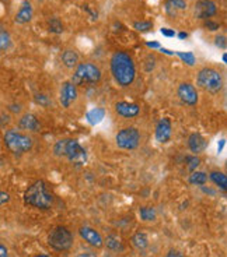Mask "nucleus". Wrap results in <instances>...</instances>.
Masks as SVG:
<instances>
[{
	"label": "nucleus",
	"instance_id": "obj_25",
	"mask_svg": "<svg viewBox=\"0 0 227 257\" xmlns=\"http://www.w3.org/2000/svg\"><path fill=\"white\" fill-rule=\"evenodd\" d=\"M208 180L209 179L206 172H202V171H194L188 178V182L191 185H194V186H203Z\"/></svg>",
	"mask_w": 227,
	"mask_h": 257
},
{
	"label": "nucleus",
	"instance_id": "obj_11",
	"mask_svg": "<svg viewBox=\"0 0 227 257\" xmlns=\"http://www.w3.org/2000/svg\"><path fill=\"white\" fill-rule=\"evenodd\" d=\"M114 109L115 113L123 119H135L140 113V106L137 103L128 102V101H118L114 105Z\"/></svg>",
	"mask_w": 227,
	"mask_h": 257
},
{
	"label": "nucleus",
	"instance_id": "obj_44",
	"mask_svg": "<svg viewBox=\"0 0 227 257\" xmlns=\"http://www.w3.org/2000/svg\"><path fill=\"white\" fill-rule=\"evenodd\" d=\"M178 38L182 39V41H184V39H187L188 38V32H180V34H178Z\"/></svg>",
	"mask_w": 227,
	"mask_h": 257
},
{
	"label": "nucleus",
	"instance_id": "obj_38",
	"mask_svg": "<svg viewBox=\"0 0 227 257\" xmlns=\"http://www.w3.org/2000/svg\"><path fill=\"white\" fill-rule=\"evenodd\" d=\"M160 32H162L164 37H169V38H173V37H175V32L173 31V30H169V28H162V30H160Z\"/></svg>",
	"mask_w": 227,
	"mask_h": 257
},
{
	"label": "nucleus",
	"instance_id": "obj_7",
	"mask_svg": "<svg viewBox=\"0 0 227 257\" xmlns=\"http://www.w3.org/2000/svg\"><path fill=\"white\" fill-rule=\"evenodd\" d=\"M140 132L139 128L135 126H126V127L121 128L115 136V143H117V147L125 151H133L139 147L140 144Z\"/></svg>",
	"mask_w": 227,
	"mask_h": 257
},
{
	"label": "nucleus",
	"instance_id": "obj_5",
	"mask_svg": "<svg viewBox=\"0 0 227 257\" xmlns=\"http://www.w3.org/2000/svg\"><path fill=\"white\" fill-rule=\"evenodd\" d=\"M103 77L101 69L91 62H82L74 67V74L71 76V83L76 87H85L100 83Z\"/></svg>",
	"mask_w": 227,
	"mask_h": 257
},
{
	"label": "nucleus",
	"instance_id": "obj_35",
	"mask_svg": "<svg viewBox=\"0 0 227 257\" xmlns=\"http://www.w3.org/2000/svg\"><path fill=\"white\" fill-rule=\"evenodd\" d=\"M214 45L217 46V48H220V49H226V37H224V35H217V37L214 38Z\"/></svg>",
	"mask_w": 227,
	"mask_h": 257
},
{
	"label": "nucleus",
	"instance_id": "obj_22",
	"mask_svg": "<svg viewBox=\"0 0 227 257\" xmlns=\"http://www.w3.org/2000/svg\"><path fill=\"white\" fill-rule=\"evenodd\" d=\"M208 179L212 180L216 186L220 187L221 190H226L227 189V176L226 174H223L220 171H212V172L209 174Z\"/></svg>",
	"mask_w": 227,
	"mask_h": 257
},
{
	"label": "nucleus",
	"instance_id": "obj_15",
	"mask_svg": "<svg viewBox=\"0 0 227 257\" xmlns=\"http://www.w3.org/2000/svg\"><path fill=\"white\" fill-rule=\"evenodd\" d=\"M19 128L21 132L38 133L41 130V122L34 113H24L19 119Z\"/></svg>",
	"mask_w": 227,
	"mask_h": 257
},
{
	"label": "nucleus",
	"instance_id": "obj_10",
	"mask_svg": "<svg viewBox=\"0 0 227 257\" xmlns=\"http://www.w3.org/2000/svg\"><path fill=\"white\" fill-rule=\"evenodd\" d=\"M79 98L78 87L71 81H65L60 87V92H59V102L63 108H70L71 103L76 102Z\"/></svg>",
	"mask_w": 227,
	"mask_h": 257
},
{
	"label": "nucleus",
	"instance_id": "obj_9",
	"mask_svg": "<svg viewBox=\"0 0 227 257\" xmlns=\"http://www.w3.org/2000/svg\"><path fill=\"white\" fill-rule=\"evenodd\" d=\"M177 94L178 98L181 99L182 103L188 105V106H195L199 102V94L194 84L191 83H180L178 88H177Z\"/></svg>",
	"mask_w": 227,
	"mask_h": 257
},
{
	"label": "nucleus",
	"instance_id": "obj_24",
	"mask_svg": "<svg viewBox=\"0 0 227 257\" xmlns=\"http://www.w3.org/2000/svg\"><path fill=\"white\" fill-rule=\"evenodd\" d=\"M104 243L110 250L115 251V253L123 250L122 240H121V238L117 236V235H110V236H107V239L104 240Z\"/></svg>",
	"mask_w": 227,
	"mask_h": 257
},
{
	"label": "nucleus",
	"instance_id": "obj_23",
	"mask_svg": "<svg viewBox=\"0 0 227 257\" xmlns=\"http://www.w3.org/2000/svg\"><path fill=\"white\" fill-rule=\"evenodd\" d=\"M105 116V110L103 108H94V109H91L87 115H86V119H87V122L93 124V126H96L98 123L101 122L103 119H104Z\"/></svg>",
	"mask_w": 227,
	"mask_h": 257
},
{
	"label": "nucleus",
	"instance_id": "obj_27",
	"mask_svg": "<svg viewBox=\"0 0 227 257\" xmlns=\"http://www.w3.org/2000/svg\"><path fill=\"white\" fill-rule=\"evenodd\" d=\"M48 27H49V31L52 34H62L63 32V24L60 23V20L56 17H52L48 21Z\"/></svg>",
	"mask_w": 227,
	"mask_h": 257
},
{
	"label": "nucleus",
	"instance_id": "obj_8",
	"mask_svg": "<svg viewBox=\"0 0 227 257\" xmlns=\"http://www.w3.org/2000/svg\"><path fill=\"white\" fill-rule=\"evenodd\" d=\"M65 158H67V161L74 167H83L87 162L89 154H87L86 148L79 143V140H76V139H66Z\"/></svg>",
	"mask_w": 227,
	"mask_h": 257
},
{
	"label": "nucleus",
	"instance_id": "obj_1",
	"mask_svg": "<svg viewBox=\"0 0 227 257\" xmlns=\"http://www.w3.org/2000/svg\"><path fill=\"white\" fill-rule=\"evenodd\" d=\"M111 74L115 80V83L126 88L130 87L136 80V66L129 53L123 51H117L111 56L110 62Z\"/></svg>",
	"mask_w": 227,
	"mask_h": 257
},
{
	"label": "nucleus",
	"instance_id": "obj_2",
	"mask_svg": "<svg viewBox=\"0 0 227 257\" xmlns=\"http://www.w3.org/2000/svg\"><path fill=\"white\" fill-rule=\"evenodd\" d=\"M24 203L27 206L46 211L52 207L53 196L44 180H35L33 185L27 187L24 193Z\"/></svg>",
	"mask_w": 227,
	"mask_h": 257
},
{
	"label": "nucleus",
	"instance_id": "obj_26",
	"mask_svg": "<svg viewBox=\"0 0 227 257\" xmlns=\"http://www.w3.org/2000/svg\"><path fill=\"white\" fill-rule=\"evenodd\" d=\"M139 215H140L142 221H155L156 219V210H155V207L152 206L140 207Z\"/></svg>",
	"mask_w": 227,
	"mask_h": 257
},
{
	"label": "nucleus",
	"instance_id": "obj_45",
	"mask_svg": "<svg viewBox=\"0 0 227 257\" xmlns=\"http://www.w3.org/2000/svg\"><path fill=\"white\" fill-rule=\"evenodd\" d=\"M160 51H162L163 53H167V55H174V53H173V52H170L169 49H164V48H162V49H160Z\"/></svg>",
	"mask_w": 227,
	"mask_h": 257
},
{
	"label": "nucleus",
	"instance_id": "obj_43",
	"mask_svg": "<svg viewBox=\"0 0 227 257\" xmlns=\"http://www.w3.org/2000/svg\"><path fill=\"white\" fill-rule=\"evenodd\" d=\"M224 139H221V142L219 143V147H217V153H219V154H220L221 153V150H223V147H224Z\"/></svg>",
	"mask_w": 227,
	"mask_h": 257
},
{
	"label": "nucleus",
	"instance_id": "obj_19",
	"mask_svg": "<svg viewBox=\"0 0 227 257\" xmlns=\"http://www.w3.org/2000/svg\"><path fill=\"white\" fill-rule=\"evenodd\" d=\"M164 9L170 17H175L178 12H182L187 9V2L185 0H167L164 5Z\"/></svg>",
	"mask_w": 227,
	"mask_h": 257
},
{
	"label": "nucleus",
	"instance_id": "obj_37",
	"mask_svg": "<svg viewBox=\"0 0 227 257\" xmlns=\"http://www.w3.org/2000/svg\"><path fill=\"white\" fill-rule=\"evenodd\" d=\"M9 122H10V116L0 112V126H6Z\"/></svg>",
	"mask_w": 227,
	"mask_h": 257
},
{
	"label": "nucleus",
	"instance_id": "obj_16",
	"mask_svg": "<svg viewBox=\"0 0 227 257\" xmlns=\"http://www.w3.org/2000/svg\"><path fill=\"white\" fill-rule=\"evenodd\" d=\"M33 5H31L28 0H24V2L21 3V6H20L19 12L16 14V17H14V21H16L17 24H27V23H30V21L33 20Z\"/></svg>",
	"mask_w": 227,
	"mask_h": 257
},
{
	"label": "nucleus",
	"instance_id": "obj_20",
	"mask_svg": "<svg viewBox=\"0 0 227 257\" xmlns=\"http://www.w3.org/2000/svg\"><path fill=\"white\" fill-rule=\"evenodd\" d=\"M130 240H132V244H133L139 251H144L149 247V236H147L146 232L139 231L136 232V233H133V236H132Z\"/></svg>",
	"mask_w": 227,
	"mask_h": 257
},
{
	"label": "nucleus",
	"instance_id": "obj_13",
	"mask_svg": "<svg viewBox=\"0 0 227 257\" xmlns=\"http://www.w3.org/2000/svg\"><path fill=\"white\" fill-rule=\"evenodd\" d=\"M217 12V6L212 0H199L195 5V16L196 19L210 20Z\"/></svg>",
	"mask_w": 227,
	"mask_h": 257
},
{
	"label": "nucleus",
	"instance_id": "obj_21",
	"mask_svg": "<svg viewBox=\"0 0 227 257\" xmlns=\"http://www.w3.org/2000/svg\"><path fill=\"white\" fill-rule=\"evenodd\" d=\"M12 48V35L7 28L0 23V52H5Z\"/></svg>",
	"mask_w": 227,
	"mask_h": 257
},
{
	"label": "nucleus",
	"instance_id": "obj_46",
	"mask_svg": "<svg viewBox=\"0 0 227 257\" xmlns=\"http://www.w3.org/2000/svg\"><path fill=\"white\" fill-rule=\"evenodd\" d=\"M34 257H49L48 254H44V253H39V254H37V256H34Z\"/></svg>",
	"mask_w": 227,
	"mask_h": 257
},
{
	"label": "nucleus",
	"instance_id": "obj_4",
	"mask_svg": "<svg viewBox=\"0 0 227 257\" xmlns=\"http://www.w3.org/2000/svg\"><path fill=\"white\" fill-rule=\"evenodd\" d=\"M3 142L7 150L16 155H23L31 151L34 147V140L30 135H27L21 130H7L3 137Z\"/></svg>",
	"mask_w": 227,
	"mask_h": 257
},
{
	"label": "nucleus",
	"instance_id": "obj_36",
	"mask_svg": "<svg viewBox=\"0 0 227 257\" xmlns=\"http://www.w3.org/2000/svg\"><path fill=\"white\" fill-rule=\"evenodd\" d=\"M10 194L7 192H3V190H0V207L5 206V204H7L9 201H10Z\"/></svg>",
	"mask_w": 227,
	"mask_h": 257
},
{
	"label": "nucleus",
	"instance_id": "obj_29",
	"mask_svg": "<svg viewBox=\"0 0 227 257\" xmlns=\"http://www.w3.org/2000/svg\"><path fill=\"white\" fill-rule=\"evenodd\" d=\"M156 58L153 56V55H149V56H146L144 60H143V70L146 71V73H152V71L156 69Z\"/></svg>",
	"mask_w": 227,
	"mask_h": 257
},
{
	"label": "nucleus",
	"instance_id": "obj_17",
	"mask_svg": "<svg viewBox=\"0 0 227 257\" xmlns=\"http://www.w3.org/2000/svg\"><path fill=\"white\" fill-rule=\"evenodd\" d=\"M188 148L194 155L202 154L206 150V140L201 133H192L188 137Z\"/></svg>",
	"mask_w": 227,
	"mask_h": 257
},
{
	"label": "nucleus",
	"instance_id": "obj_6",
	"mask_svg": "<svg viewBox=\"0 0 227 257\" xmlns=\"http://www.w3.org/2000/svg\"><path fill=\"white\" fill-rule=\"evenodd\" d=\"M48 246L55 251H67L73 246V235L66 226H56L48 235Z\"/></svg>",
	"mask_w": 227,
	"mask_h": 257
},
{
	"label": "nucleus",
	"instance_id": "obj_18",
	"mask_svg": "<svg viewBox=\"0 0 227 257\" xmlns=\"http://www.w3.org/2000/svg\"><path fill=\"white\" fill-rule=\"evenodd\" d=\"M60 60H62V63L65 64L67 69H74L80 63V56H79V53L76 51L66 49V51L62 52Z\"/></svg>",
	"mask_w": 227,
	"mask_h": 257
},
{
	"label": "nucleus",
	"instance_id": "obj_30",
	"mask_svg": "<svg viewBox=\"0 0 227 257\" xmlns=\"http://www.w3.org/2000/svg\"><path fill=\"white\" fill-rule=\"evenodd\" d=\"M175 55L181 59L184 63L189 64V66L195 64V56L194 53H191V52H175Z\"/></svg>",
	"mask_w": 227,
	"mask_h": 257
},
{
	"label": "nucleus",
	"instance_id": "obj_42",
	"mask_svg": "<svg viewBox=\"0 0 227 257\" xmlns=\"http://www.w3.org/2000/svg\"><path fill=\"white\" fill-rule=\"evenodd\" d=\"M146 45L149 46V48H155V49H156V48H160V44H159V42H147Z\"/></svg>",
	"mask_w": 227,
	"mask_h": 257
},
{
	"label": "nucleus",
	"instance_id": "obj_31",
	"mask_svg": "<svg viewBox=\"0 0 227 257\" xmlns=\"http://www.w3.org/2000/svg\"><path fill=\"white\" fill-rule=\"evenodd\" d=\"M133 28L139 32L150 31L153 28V23L152 21H136V23H133Z\"/></svg>",
	"mask_w": 227,
	"mask_h": 257
},
{
	"label": "nucleus",
	"instance_id": "obj_41",
	"mask_svg": "<svg viewBox=\"0 0 227 257\" xmlns=\"http://www.w3.org/2000/svg\"><path fill=\"white\" fill-rule=\"evenodd\" d=\"M76 257H97V254L93 253V251H83V253H80Z\"/></svg>",
	"mask_w": 227,
	"mask_h": 257
},
{
	"label": "nucleus",
	"instance_id": "obj_39",
	"mask_svg": "<svg viewBox=\"0 0 227 257\" xmlns=\"http://www.w3.org/2000/svg\"><path fill=\"white\" fill-rule=\"evenodd\" d=\"M0 257H10L9 256V249L3 243H0Z\"/></svg>",
	"mask_w": 227,
	"mask_h": 257
},
{
	"label": "nucleus",
	"instance_id": "obj_28",
	"mask_svg": "<svg viewBox=\"0 0 227 257\" xmlns=\"http://www.w3.org/2000/svg\"><path fill=\"white\" fill-rule=\"evenodd\" d=\"M65 148H66V139L58 140L53 146V155L58 158H63L65 157Z\"/></svg>",
	"mask_w": 227,
	"mask_h": 257
},
{
	"label": "nucleus",
	"instance_id": "obj_3",
	"mask_svg": "<svg viewBox=\"0 0 227 257\" xmlns=\"http://www.w3.org/2000/svg\"><path fill=\"white\" fill-rule=\"evenodd\" d=\"M196 85L209 94H219L224 87L223 74L214 67H203L196 74Z\"/></svg>",
	"mask_w": 227,
	"mask_h": 257
},
{
	"label": "nucleus",
	"instance_id": "obj_14",
	"mask_svg": "<svg viewBox=\"0 0 227 257\" xmlns=\"http://www.w3.org/2000/svg\"><path fill=\"white\" fill-rule=\"evenodd\" d=\"M171 135H173V127H171V122L169 117H162L156 124V130H155V136L156 140L162 144H166L171 140Z\"/></svg>",
	"mask_w": 227,
	"mask_h": 257
},
{
	"label": "nucleus",
	"instance_id": "obj_40",
	"mask_svg": "<svg viewBox=\"0 0 227 257\" xmlns=\"http://www.w3.org/2000/svg\"><path fill=\"white\" fill-rule=\"evenodd\" d=\"M166 257H184V256H182L181 251L175 250V249H171V250L166 254Z\"/></svg>",
	"mask_w": 227,
	"mask_h": 257
},
{
	"label": "nucleus",
	"instance_id": "obj_32",
	"mask_svg": "<svg viewBox=\"0 0 227 257\" xmlns=\"http://www.w3.org/2000/svg\"><path fill=\"white\" fill-rule=\"evenodd\" d=\"M34 102L38 103L41 106H44V108H48L51 105V99L45 94H35L34 95Z\"/></svg>",
	"mask_w": 227,
	"mask_h": 257
},
{
	"label": "nucleus",
	"instance_id": "obj_34",
	"mask_svg": "<svg viewBox=\"0 0 227 257\" xmlns=\"http://www.w3.org/2000/svg\"><path fill=\"white\" fill-rule=\"evenodd\" d=\"M205 27H206V30H209V31H217L220 28V24L213 21V20H205Z\"/></svg>",
	"mask_w": 227,
	"mask_h": 257
},
{
	"label": "nucleus",
	"instance_id": "obj_12",
	"mask_svg": "<svg viewBox=\"0 0 227 257\" xmlns=\"http://www.w3.org/2000/svg\"><path fill=\"white\" fill-rule=\"evenodd\" d=\"M79 235L82 236L83 240H86L90 246H93V247L100 249V247L104 246V239L101 236V233L96 231L94 228H91V226H82L79 229Z\"/></svg>",
	"mask_w": 227,
	"mask_h": 257
},
{
	"label": "nucleus",
	"instance_id": "obj_33",
	"mask_svg": "<svg viewBox=\"0 0 227 257\" xmlns=\"http://www.w3.org/2000/svg\"><path fill=\"white\" fill-rule=\"evenodd\" d=\"M187 161H188V162H187V165H188L189 172H194V171H196L198 167L201 165V158H198L196 155H194V157H188Z\"/></svg>",
	"mask_w": 227,
	"mask_h": 257
}]
</instances>
